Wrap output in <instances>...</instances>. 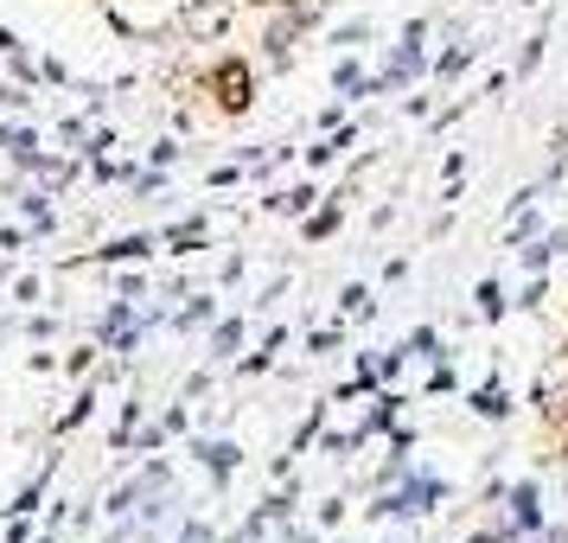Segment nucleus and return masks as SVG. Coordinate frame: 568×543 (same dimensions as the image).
I'll use <instances>...</instances> for the list:
<instances>
[{
	"mask_svg": "<svg viewBox=\"0 0 568 543\" xmlns=\"http://www.w3.org/2000/svg\"><path fill=\"white\" fill-rule=\"evenodd\" d=\"M205 90L217 97V109H224V115H250V103H256V78H250V64H243V58L211 64Z\"/></svg>",
	"mask_w": 568,
	"mask_h": 543,
	"instance_id": "obj_1",
	"label": "nucleus"
},
{
	"mask_svg": "<svg viewBox=\"0 0 568 543\" xmlns=\"http://www.w3.org/2000/svg\"><path fill=\"white\" fill-rule=\"evenodd\" d=\"M224 20H231V7H224V0H192V7L180 13V27H185V32H199V39L224 32Z\"/></svg>",
	"mask_w": 568,
	"mask_h": 543,
	"instance_id": "obj_2",
	"label": "nucleus"
},
{
	"mask_svg": "<svg viewBox=\"0 0 568 543\" xmlns=\"http://www.w3.org/2000/svg\"><path fill=\"white\" fill-rule=\"evenodd\" d=\"M294 27H301V20H294V13H282V20H275V32H268V46H275V52H287V39H294Z\"/></svg>",
	"mask_w": 568,
	"mask_h": 543,
	"instance_id": "obj_3",
	"label": "nucleus"
},
{
	"mask_svg": "<svg viewBox=\"0 0 568 543\" xmlns=\"http://www.w3.org/2000/svg\"><path fill=\"white\" fill-rule=\"evenodd\" d=\"M250 7H275V0H250Z\"/></svg>",
	"mask_w": 568,
	"mask_h": 543,
	"instance_id": "obj_4",
	"label": "nucleus"
}]
</instances>
